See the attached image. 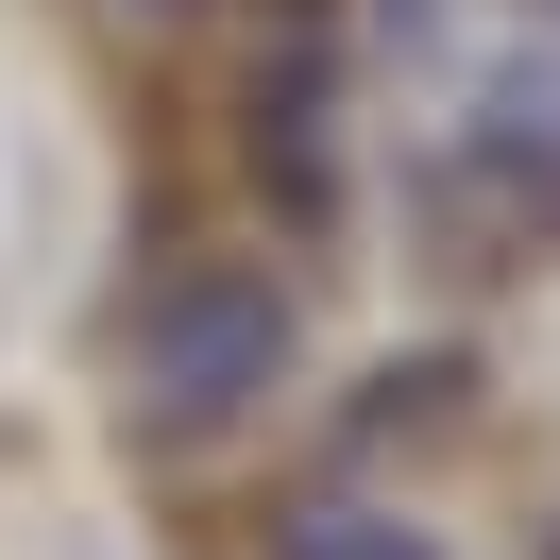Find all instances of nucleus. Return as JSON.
<instances>
[{"label": "nucleus", "mask_w": 560, "mask_h": 560, "mask_svg": "<svg viewBox=\"0 0 560 560\" xmlns=\"http://www.w3.org/2000/svg\"><path fill=\"white\" fill-rule=\"evenodd\" d=\"M272 560H442L408 510H374V492H306V510L272 526Z\"/></svg>", "instance_id": "nucleus-2"}, {"label": "nucleus", "mask_w": 560, "mask_h": 560, "mask_svg": "<svg viewBox=\"0 0 560 560\" xmlns=\"http://www.w3.org/2000/svg\"><path fill=\"white\" fill-rule=\"evenodd\" d=\"M289 374V306L272 272H171L137 323V424L153 442H221V424H255Z\"/></svg>", "instance_id": "nucleus-1"}, {"label": "nucleus", "mask_w": 560, "mask_h": 560, "mask_svg": "<svg viewBox=\"0 0 560 560\" xmlns=\"http://www.w3.org/2000/svg\"><path fill=\"white\" fill-rule=\"evenodd\" d=\"M526 18H560V0H526Z\"/></svg>", "instance_id": "nucleus-3"}, {"label": "nucleus", "mask_w": 560, "mask_h": 560, "mask_svg": "<svg viewBox=\"0 0 560 560\" xmlns=\"http://www.w3.org/2000/svg\"><path fill=\"white\" fill-rule=\"evenodd\" d=\"M544 560H560V544H544Z\"/></svg>", "instance_id": "nucleus-4"}]
</instances>
